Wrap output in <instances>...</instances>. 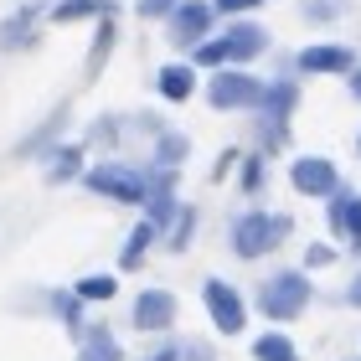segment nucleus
Wrapping results in <instances>:
<instances>
[{
	"label": "nucleus",
	"mask_w": 361,
	"mask_h": 361,
	"mask_svg": "<svg viewBox=\"0 0 361 361\" xmlns=\"http://www.w3.org/2000/svg\"><path fill=\"white\" fill-rule=\"evenodd\" d=\"M191 88H196L191 68H160V93H166L171 104H180V98H191Z\"/></svg>",
	"instance_id": "12"
},
{
	"label": "nucleus",
	"mask_w": 361,
	"mask_h": 361,
	"mask_svg": "<svg viewBox=\"0 0 361 361\" xmlns=\"http://www.w3.org/2000/svg\"><path fill=\"white\" fill-rule=\"evenodd\" d=\"M305 73H351V52L346 47H310L300 57Z\"/></svg>",
	"instance_id": "10"
},
{
	"label": "nucleus",
	"mask_w": 361,
	"mask_h": 361,
	"mask_svg": "<svg viewBox=\"0 0 361 361\" xmlns=\"http://www.w3.org/2000/svg\"><path fill=\"white\" fill-rule=\"evenodd\" d=\"M88 191L114 196V202H145V196H150V176H140L135 166H93Z\"/></svg>",
	"instance_id": "3"
},
{
	"label": "nucleus",
	"mask_w": 361,
	"mask_h": 361,
	"mask_svg": "<svg viewBox=\"0 0 361 361\" xmlns=\"http://www.w3.org/2000/svg\"><path fill=\"white\" fill-rule=\"evenodd\" d=\"M305 305H310V279L305 274H274L264 284V294H258V310L269 320H294Z\"/></svg>",
	"instance_id": "2"
},
{
	"label": "nucleus",
	"mask_w": 361,
	"mask_h": 361,
	"mask_svg": "<svg viewBox=\"0 0 361 361\" xmlns=\"http://www.w3.org/2000/svg\"><path fill=\"white\" fill-rule=\"evenodd\" d=\"M212 26V6H202V0H191V6H176V21H171V37L180 47H191L196 37H207Z\"/></svg>",
	"instance_id": "9"
},
{
	"label": "nucleus",
	"mask_w": 361,
	"mask_h": 361,
	"mask_svg": "<svg viewBox=\"0 0 361 361\" xmlns=\"http://www.w3.org/2000/svg\"><path fill=\"white\" fill-rule=\"evenodd\" d=\"M78 160H83L78 150H62V155H57V166H52V180H68V176L78 171Z\"/></svg>",
	"instance_id": "19"
},
{
	"label": "nucleus",
	"mask_w": 361,
	"mask_h": 361,
	"mask_svg": "<svg viewBox=\"0 0 361 361\" xmlns=\"http://www.w3.org/2000/svg\"><path fill=\"white\" fill-rule=\"evenodd\" d=\"M176 6H180V0H140V16H176Z\"/></svg>",
	"instance_id": "20"
},
{
	"label": "nucleus",
	"mask_w": 361,
	"mask_h": 361,
	"mask_svg": "<svg viewBox=\"0 0 361 361\" xmlns=\"http://www.w3.org/2000/svg\"><path fill=\"white\" fill-rule=\"evenodd\" d=\"M180 155H186V140H180V135H166V140H160V166H166V160L176 166Z\"/></svg>",
	"instance_id": "18"
},
{
	"label": "nucleus",
	"mask_w": 361,
	"mask_h": 361,
	"mask_svg": "<svg viewBox=\"0 0 361 361\" xmlns=\"http://www.w3.org/2000/svg\"><path fill=\"white\" fill-rule=\"evenodd\" d=\"M207 98L217 109H258V104H264V83L248 78V73H217L212 88H207Z\"/></svg>",
	"instance_id": "5"
},
{
	"label": "nucleus",
	"mask_w": 361,
	"mask_h": 361,
	"mask_svg": "<svg viewBox=\"0 0 361 361\" xmlns=\"http://www.w3.org/2000/svg\"><path fill=\"white\" fill-rule=\"evenodd\" d=\"M264 26H238L233 37H222V42H202L196 47V62H207V68H217V62H233V57H253V52H264Z\"/></svg>",
	"instance_id": "4"
},
{
	"label": "nucleus",
	"mask_w": 361,
	"mask_h": 361,
	"mask_svg": "<svg viewBox=\"0 0 361 361\" xmlns=\"http://www.w3.org/2000/svg\"><path fill=\"white\" fill-rule=\"evenodd\" d=\"M150 233H155L150 222H140L135 233H129V243H124V269H140V258H145V248H150Z\"/></svg>",
	"instance_id": "13"
},
{
	"label": "nucleus",
	"mask_w": 361,
	"mask_h": 361,
	"mask_svg": "<svg viewBox=\"0 0 361 361\" xmlns=\"http://www.w3.org/2000/svg\"><path fill=\"white\" fill-rule=\"evenodd\" d=\"M289 180H294V186H300L305 196H331V191L341 186V176H336V166H331V160H315V155L294 160V171H289Z\"/></svg>",
	"instance_id": "7"
},
{
	"label": "nucleus",
	"mask_w": 361,
	"mask_h": 361,
	"mask_svg": "<svg viewBox=\"0 0 361 361\" xmlns=\"http://www.w3.org/2000/svg\"><path fill=\"white\" fill-rule=\"evenodd\" d=\"M284 238H289V217H274V212H248V217L233 227V248H238L243 258L269 253V248H279Z\"/></svg>",
	"instance_id": "1"
},
{
	"label": "nucleus",
	"mask_w": 361,
	"mask_h": 361,
	"mask_svg": "<svg viewBox=\"0 0 361 361\" xmlns=\"http://www.w3.org/2000/svg\"><path fill=\"white\" fill-rule=\"evenodd\" d=\"M356 150H361V145H356Z\"/></svg>",
	"instance_id": "24"
},
{
	"label": "nucleus",
	"mask_w": 361,
	"mask_h": 361,
	"mask_svg": "<svg viewBox=\"0 0 361 361\" xmlns=\"http://www.w3.org/2000/svg\"><path fill=\"white\" fill-rule=\"evenodd\" d=\"M248 6H258V0H217V11H248Z\"/></svg>",
	"instance_id": "21"
},
{
	"label": "nucleus",
	"mask_w": 361,
	"mask_h": 361,
	"mask_svg": "<svg viewBox=\"0 0 361 361\" xmlns=\"http://www.w3.org/2000/svg\"><path fill=\"white\" fill-rule=\"evenodd\" d=\"M176 320V294L171 289H145L135 300V325L140 331H166Z\"/></svg>",
	"instance_id": "8"
},
{
	"label": "nucleus",
	"mask_w": 361,
	"mask_h": 361,
	"mask_svg": "<svg viewBox=\"0 0 361 361\" xmlns=\"http://www.w3.org/2000/svg\"><path fill=\"white\" fill-rule=\"evenodd\" d=\"M331 222H336V227H346V233H351V243L361 248V196H336Z\"/></svg>",
	"instance_id": "11"
},
{
	"label": "nucleus",
	"mask_w": 361,
	"mask_h": 361,
	"mask_svg": "<svg viewBox=\"0 0 361 361\" xmlns=\"http://www.w3.org/2000/svg\"><path fill=\"white\" fill-rule=\"evenodd\" d=\"M202 294H207V310H212V320H217V331H222V336H238V331H243V320H248V310H243L238 289H233V284H222V279H207Z\"/></svg>",
	"instance_id": "6"
},
{
	"label": "nucleus",
	"mask_w": 361,
	"mask_h": 361,
	"mask_svg": "<svg viewBox=\"0 0 361 361\" xmlns=\"http://www.w3.org/2000/svg\"><path fill=\"white\" fill-rule=\"evenodd\" d=\"M351 93H356V98H361V73H351Z\"/></svg>",
	"instance_id": "23"
},
{
	"label": "nucleus",
	"mask_w": 361,
	"mask_h": 361,
	"mask_svg": "<svg viewBox=\"0 0 361 361\" xmlns=\"http://www.w3.org/2000/svg\"><path fill=\"white\" fill-rule=\"evenodd\" d=\"M93 11H109V0H62L57 6V21H83Z\"/></svg>",
	"instance_id": "14"
},
{
	"label": "nucleus",
	"mask_w": 361,
	"mask_h": 361,
	"mask_svg": "<svg viewBox=\"0 0 361 361\" xmlns=\"http://www.w3.org/2000/svg\"><path fill=\"white\" fill-rule=\"evenodd\" d=\"M253 351H258V361H294V351H289V341H284V336H264Z\"/></svg>",
	"instance_id": "15"
},
{
	"label": "nucleus",
	"mask_w": 361,
	"mask_h": 361,
	"mask_svg": "<svg viewBox=\"0 0 361 361\" xmlns=\"http://www.w3.org/2000/svg\"><path fill=\"white\" fill-rule=\"evenodd\" d=\"M78 294H83V300H114V279L109 274H93V279L78 284Z\"/></svg>",
	"instance_id": "16"
},
{
	"label": "nucleus",
	"mask_w": 361,
	"mask_h": 361,
	"mask_svg": "<svg viewBox=\"0 0 361 361\" xmlns=\"http://www.w3.org/2000/svg\"><path fill=\"white\" fill-rule=\"evenodd\" d=\"M83 361H119V346H114L104 331H93V346L83 351Z\"/></svg>",
	"instance_id": "17"
},
{
	"label": "nucleus",
	"mask_w": 361,
	"mask_h": 361,
	"mask_svg": "<svg viewBox=\"0 0 361 361\" xmlns=\"http://www.w3.org/2000/svg\"><path fill=\"white\" fill-rule=\"evenodd\" d=\"M351 305H361V274L351 279Z\"/></svg>",
	"instance_id": "22"
}]
</instances>
